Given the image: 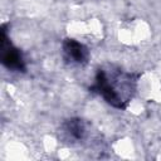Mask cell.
I'll use <instances>...</instances> for the list:
<instances>
[{
	"label": "cell",
	"instance_id": "cell-3",
	"mask_svg": "<svg viewBox=\"0 0 161 161\" xmlns=\"http://www.w3.org/2000/svg\"><path fill=\"white\" fill-rule=\"evenodd\" d=\"M62 49H63V57L67 63L82 65L88 62L89 52L87 47L74 39L70 38L64 39L62 44Z\"/></svg>",
	"mask_w": 161,
	"mask_h": 161
},
{
	"label": "cell",
	"instance_id": "cell-2",
	"mask_svg": "<svg viewBox=\"0 0 161 161\" xmlns=\"http://www.w3.org/2000/svg\"><path fill=\"white\" fill-rule=\"evenodd\" d=\"M1 63L10 70L25 72L26 69L21 52L13 45L6 34V25L1 26Z\"/></svg>",
	"mask_w": 161,
	"mask_h": 161
},
{
	"label": "cell",
	"instance_id": "cell-4",
	"mask_svg": "<svg viewBox=\"0 0 161 161\" xmlns=\"http://www.w3.org/2000/svg\"><path fill=\"white\" fill-rule=\"evenodd\" d=\"M62 132L68 141H80L86 135V126L80 118H69L62 125Z\"/></svg>",
	"mask_w": 161,
	"mask_h": 161
},
{
	"label": "cell",
	"instance_id": "cell-1",
	"mask_svg": "<svg viewBox=\"0 0 161 161\" xmlns=\"http://www.w3.org/2000/svg\"><path fill=\"white\" fill-rule=\"evenodd\" d=\"M137 78L138 74L125 72L119 67L107 65L97 70L89 91L98 93L112 107L125 109L136 92Z\"/></svg>",
	"mask_w": 161,
	"mask_h": 161
}]
</instances>
